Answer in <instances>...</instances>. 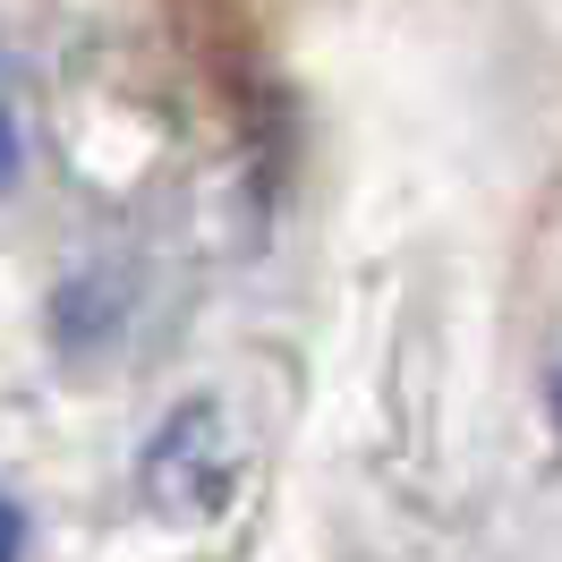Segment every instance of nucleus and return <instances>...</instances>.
<instances>
[{
	"mask_svg": "<svg viewBox=\"0 0 562 562\" xmlns=\"http://www.w3.org/2000/svg\"><path fill=\"white\" fill-rule=\"evenodd\" d=\"M231 469H239V452H231V435H222V409H213V401H188V409L162 426V443L145 452V486L162 494L171 512H213V503L231 494Z\"/></svg>",
	"mask_w": 562,
	"mask_h": 562,
	"instance_id": "obj_1",
	"label": "nucleus"
},
{
	"mask_svg": "<svg viewBox=\"0 0 562 562\" xmlns=\"http://www.w3.org/2000/svg\"><path fill=\"white\" fill-rule=\"evenodd\" d=\"M18 554H26V512L0 494V562H18Z\"/></svg>",
	"mask_w": 562,
	"mask_h": 562,
	"instance_id": "obj_2",
	"label": "nucleus"
},
{
	"mask_svg": "<svg viewBox=\"0 0 562 562\" xmlns=\"http://www.w3.org/2000/svg\"><path fill=\"white\" fill-rule=\"evenodd\" d=\"M0 179H18V128H9V111H0Z\"/></svg>",
	"mask_w": 562,
	"mask_h": 562,
	"instance_id": "obj_3",
	"label": "nucleus"
},
{
	"mask_svg": "<svg viewBox=\"0 0 562 562\" xmlns=\"http://www.w3.org/2000/svg\"><path fill=\"white\" fill-rule=\"evenodd\" d=\"M554 426H562V367H554Z\"/></svg>",
	"mask_w": 562,
	"mask_h": 562,
	"instance_id": "obj_4",
	"label": "nucleus"
}]
</instances>
